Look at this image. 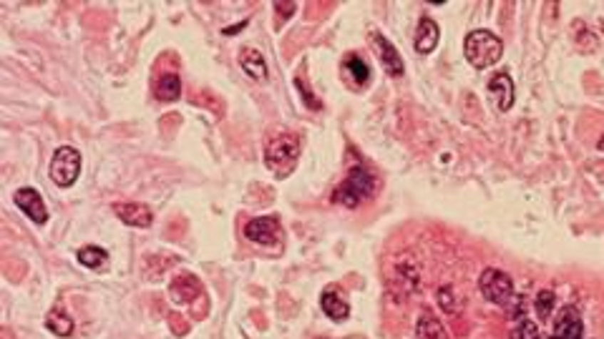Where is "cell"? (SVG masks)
Instances as JSON below:
<instances>
[{
	"mask_svg": "<svg viewBox=\"0 0 604 339\" xmlns=\"http://www.w3.org/2000/svg\"><path fill=\"white\" fill-rule=\"evenodd\" d=\"M375 186H378V179H375L373 171H368L365 166L355 164V166H350L348 176H345L342 184L335 189L332 202L342 204V207H348V209H355V207H360L365 199L373 197Z\"/></svg>",
	"mask_w": 604,
	"mask_h": 339,
	"instance_id": "1",
	"label": "cell"
},
{
	"mask_svg": "<svg viewBox=\"0 0 604 339\" xmlns=\"http://www.w3.org/2000/svg\"><path fill=\"white\" fill-rule=\"evenodd\" d=\"M300 149H302V143H300V136L297 133H277V136L270 138L267 149H265V164L267 169L272 171L275 176L285 179L295 171L297 166V159H300Z\"/></svg>",
	"mask_w": 604,
	"mask_h": 339,
	"instance_id": "2",
	"label": "cell"
},
{
	"mask_svg": "<svg viewBox=\"0 0 604 339\" xmlns=\"http://www.w3.org/2000/svg\"><path fill=\"white\" fill-rule=\"evenodd\" d=\"M464 53L466 61H469L474 68L483 71L491 68L493 63H498L503 56V41L491 31H483V28H476L471 31L464 41Z\"/></svg>",
	"mask_w": 604,
	"mask_h": 339,
	"instance_id": "3",
	"label": "cell"
},
{
	"mask_svg": "<svg viewBox=\"0 0 604 339\" xmlns=\"http://www.w3.org/2000/svg\"><path fill=\"white\" fill-rule=\"evenodd\" d=\"M478 292L483 294V299H488L496 307H508L513 302V281L506 271L488 266L478 276Z\"/></svg>",
	"mask_w": 604,
	"mask_h": 339,
	"instance_id": "4",
	"label": "cell"
},
{
	"mask_svg": "<svg viewBox=\"0 0 604 339\" xmlns=\"http://www.w3.org/2000/svg\"><path fill=\"white\" fill-rule=\"evenodd\" d=\"M51 181L61 189H68L76 184L81 174V154L73 146H61L51 159Z\"/></svg>",
	"mask_w": 604,
	"mask_h": 339,
	"instance_id": "5",
	"label": "cell"
},
{
	"mask_svg": "<svg viewBox=\"0 0 604 339\" xmlns=\"http://www.w3.org/2000/svg\"><path fill=\"white\" fill-rule=\"evenodd\" d=\"M370 43H373L375 53H378L385 73L391 75V78H401L403 71H406V66H403V58H401V53L396 51V46H393V43L378 31L370 33Z\"/></svg>",
	"mask_w": 604,
	"mask_h": 339,
	"instance_id": "6",
	"label": "cell"
},
{
	"mask_svg": "<svg viewBox=\"0 0 604 339\" xmlns=\"http://www.w3.org/2000/svg\"><path fill=\"white\" fill-rule=\"evenodd\" d=\"M277 236H280L277 217L252 219V221H247V226H245V239H250L252 244L270 246V244H275V241H277Z\"/></svg>",
	"mask_w": 604,
	"mask_h": 339,
	"instance_id": "7",
	"label": "cell"
},
{
	"mask_svg": "<svg viewBox=\"0 0 604 339\" xmlns=\"http://www.w3.org/2000/svg\"><path fill=\"white\" fill-rule=\"evenodd\" d=\"M584 337V322L577 307H564L554 322V332L549 339H582Z\"/></svg>",
	"mask_w": 604,
	"mask_h": 339,
	"instance_id": "8",
	"label": "cell"
},
{
	"mask_svg": "<svg viewBox=\"0 0 604 339\" xmlns=\"http://www.w3.org/2000/svg\"><path fill=\"white\" fill-rule=\"evenodd\" d=\"M16 204L33 224H41L43 226V224L48 221V209H46V204H43V197L38 194L36 189H31V186H28V189L16 191Z\"/></svg>",
	"mask_w": 604,
	"mask_h": 339,
	"instance_id": "9",
	"label": "cell"
},
{
	"mask_svg": "<svg viewBox=\"0 0 604 339\" xmlns=\"http://www.w3.org/2000/svg\"><path fill=\"white\" fill-rule=\"evenodd\" d=\"M113 214L121 219L126 226L149 229L154 224V214L146 204H113Z\"/></svg>",
	"mask_w": 604,
	"mask_h": 339,
	"instance_id": "10",
	"label": "cell"
},
{
	"mask_svg": "<svg viewBox=\"0 0 604 339\" xmlns=\"http://www.w3.org/2000/svg\"><path fill=\"white\" fill-rule=\"evenodd\" d=\"M441 41V28L434 18H421L416 28V51L421 56H431L439 48Z\"/></svg>",
	"mask_w": 604,
	"mask_h": 339,
	"instance_id": "11",
	"label": "cell"
},
{
	"mask_svg": "<svg viewBox=\"0 0 604 339\" xmlns=\"http://www.w3.org/2000/svg\"><path fill=\"white\" fill-rule=\"evenodd\" d=\"M199 292H202V284L194 274H179L169 284V297L177 304H189L192 299L199 297Z\"/></svg>",
	"mask_w": 604,
	"mask_h": 339,
	"instance_id": "12",
	"label": "cell"
},
{
	"mask_svg": "<svg viewBox=\"0 0 604 339\" xmlns=\"http://www.w3.org/2000/svg\"><path fill=\"white\" fill-rule=\"evenodd\" d=\"M488 95L493 98L498 111H508L513 106V80L508 73H496L488 80Z\"/></svg>",
	"mask_w": 604,
	"mask_h": 339,
	"instance_id": "13",
	"label": "cell"
},
{
	"mask_svg": "<svg viewBox=\"0 0 604 339\" xmlns=\"http://www.w3.org/2000/svg\"><path fill=\"white\" fill-rule=\"evenodd\" d=\"M320 307H322V312L327 314V319H332V322H342V319L350 317L348 299H345V294H342V292H337L335 286H330V289H325V292H322Z\"/></svg>",
	"mask_w": 604,
	"mask_h": 339,
	"instance_id": "14",
	"label": "cell"
},
{
	"mask_svg": "<svg viewBox=\"0 0 604 339\" xmlns=\"http://www.w3.org/2000/svg\"><path fill=\"white\" fill-rule=\"evenodd\" d=\"M416 339H449V332L431 309H421L416 319Z\"/></svg>",
	"mask_w": 604,
	"mask_h": 339,
	"instance_id": "15",
	"label": "cell"
},
{
	"mask_svg": "<svg viewBox=\"0 0 604 339\" xmlns=\"http://www.w3.org/2000/svg\"><path fill=\"white\" fill-rule=\"evenodd\" d=\"M240 66L250 78L265 80L267 78V66H265V56L257 48H242L240 51Z\"/></svg>",
	"mask_w": 604,
	"mask_h": 339,
	"instance_id": "16",
	"label": "cell"
},
{
	"mask_svg": "<svg viewBox=\"0 0 604 339\" xmlns=\"http://www.w3.org/2000/svg\"><path fill=\"white\" fill-rule=\"evenodd\" d=\"M342 71H345V75H348V78L353 80V85H358V88H365V85L370 83V66L365 63L358 53H348L342 58Z\"/></svg>",
	"mask_w": 604,
	"mask_h": 339,
	"instance_id": "17",
	"label": "cell"
},
{
	"mask_svg": "<svg viewBox=\"0 0 604 339\" xmlns=\"http://www.w3.org/2000/svg\"><path fill=\"white\" fill-rule=\"evenodd\" d=\"M156 98L164 103H171V101H177L179 95H182V78H179L177 73H161L159 78H156Z\"/></svg>",
	"mask_w": 604,
	"mask_h": 339,
	"instance_id": "18",
	"label": "cell"
},
{
	"mask_svg": "<svg viewBox=\"0 0 604 339\" xmlns=\"http://www.w3.org/2000/svg\"><path fill=\"white\" fill-rule=\"evenodd\" d=\"M46 327H48L53 334H58V337H71V334H73V319H71L61 307H56V309H51L48 317H46Z\"/></svg>",
	"mask_w": 604,
	"mask_h": 339,
	"instance_id": "19",
	"label": "cell"
},
{
	"mask_svg": "<svg viewBox=\"0 0 604 339\" xmlns=\"http://www.w3.org/2000/svg\"><path fill=\"white\" fill-rule=\"evenodd\" d=\"M78 261L88 269H103L108 264V251L101 249V246H83L78 249Z\"/></svg>",
	"mask_w": 604,
	"mask_h": 339,
	"instance_id": "20",
	"label": "cell"
},
{
	"mask_svg": "<svg viewBox=\"0 0 604 339\" xmlns=\"http://www.w3.org/2000/svg\"><path fill=\"white\" fill-rule=\"evenodd\" d=\"M554 302H556L554 292H549V289H541V292L536 294V299H534L536 317H539V319H549L551 312H554Z\"/></svg>",
	"mask_w": 604,
	"mask_h": 339,
	"instance_id": "21",
	"label": "cell"
},
{
	"mask_svg": "<svg viewBox=\"0 0 604 339\" xmlns=\"http://www.w3.org/2000/svg\"><path fill=\"white\" fill-rule=\"evenodd\" d=\"M436 299H439V304L444 307L446 314H456L461 309V302L456 299L451 286H439V289H436Z\"/></svg>",
	"mask_w": 604,
	"mask_h": 339,
	"instance_id": "22",
	"label": "cell"
},
{
	"mask_svg": "<svg viewBox=\"0 0 604 339\" xmlns=\"http://www.w3.org/2000/svg\"><path fill=\"white\" fill-rule=\"evenodd\" d=\"M513 339H544L536 329V324L531 319H519L516 322V329H513Z\"/></svg>",
	"mask_w": 604,
	"mask_h": 339,
	"instance_id": "23",
	"label": "cell"
},
{
	"mask_svg": "<svg viewBox=\"0 0 604 339\" xmlns=\"http://www.w3.org/2000/svg\"><path fill=\"white\" fill-rule=\"evenodd\" d=\"M295 85H297V90H300V93H302V98H305L307 108H312V111H320V108H322V103L317 101V95L312 93V90H310V85H307V80L302 78V75H297V78H295Z\"/></svg>",
	"mask_w": 604,
	"mask_h": 339,
	"instance_id": "24",
	"label": "cell"
},
{
	"mask_svg": "<svg viewBox=\"0 0 604 339\" xmlns=\"http://www.w3.org/2000/svg\"><path fill=\"white\" fill-rule=\"evenodd\" d=\"M275 13H277V23H285L287 18L295 16V11H297V3H272Z\"/></svg>",
	"mask_w": 604,
	"mask_h": 339,
	"instance_id": "25",
	"label": "cell"
},
{
	"mask_svg": "<svg viewBox=\"0 0 604 339\" xmlns=\"http://www.w3.org/2000/svg\"><path fill=\"white\" fill-rule=\"evenodd\" d=\"M245 26H247V21H242V23H237V26H232V28H225V31H222V33H225V36H232V33L242 31V28H245Z\"/></svg>",
	"mask_w": 604,
	"mask_h": 339,
	"instance_id": "26",
	"label": "cell"
}]
</instances>
